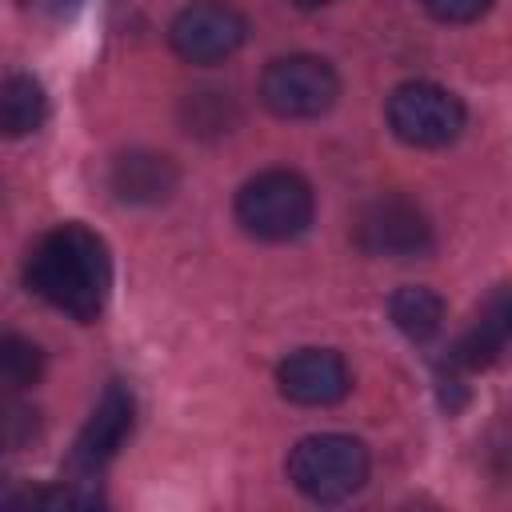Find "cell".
Listing matches in <instances>:
<instances>
[{"mask_svg": "<svg viewBox=\"0 0 512 512\" xmlns=\"http://www.w3.org/2000/svg\"><path fill=\"white\" fill-rule=\"evenodd\" d=\"M24 280L56 312L92 324L104 312L112 288L108 244L84 224H60L44 232L40 244L32 248L24 264Z\"/></svg>", "mask_w": 512, "mask_h": 512, "instance_id": "1", "label": "cell"}, {"mask_svg": "<svg viewBox=\"0 0 512 512\" xmlns=\"http://www.w3.org/2000/svg\"><path fill=\"white\" fill-rule=\"evenodd\" d=\"M288 480L316 504H340L368 480V448L344 432L304 436L288 452Z\"/></svg>", "mask_w": 512, "mask_h": 512, "instance_id": "2", "label": "cell"}, {"mask_svg": "<svg viewBox=\"0 0 512 512\" xmlns=\"http://www.w3.org/2000/svg\"><path fill=\"white\" fill-rule=\"evenodd\" d=\"M236 220L256 240H292L312 224V188L300 172L268 168L236 192Z\"/></svg>", "mask_w": 512, "mask_h": 512, "instance_id": "3", "label": "cell"}, {"mask_svg": "<svg viewBox=\"0 0 512 512\" xmlns=\"http://www.w3.org/2000/svg\"><path fill=\"white\" fill-rule=\"evenodd\" d=\"M340 96V76L328 60L296 52V56H280L264 68L260 76V100L268 112L284 116V120H312L324 116Z\"/></svg>", "mask_w": 512, "mask_h": 512, "instance_id": "4", "label": "cell"}, {"mask_svg": "<svg viewBox=\"0 0 512 512\" xmlns=\"http://www.w3.org/2000/svg\"><path fill=\"white\" fill-rule=\"evenodd\" d=\"M388 128L412 148H444L464 128V104L432 80H408L388 96Z\"/></svg>", "mask_w": 512, "mask_h": 512, "instance_id": "5", "label": "cell"}, {"mask_svg": "<svg viewBox=\"0 0 512 512\" xmlns=\"http://www.w3.org/2000/svg\"><path fill=\"white\" fill-rule=\"evenodd\" d=\"M248 40V20L228 0H196L168 24V44L188 64H220Z\"/></svg>", "mask_w": 512, "mask_h": 512, "instance_id": "6", "label": "cell"}, {"mask_svg": "<svg viewBox=\"0 0 512 512\" xmlns=\"http://www.w3.org/2000/svg\"><path fill=\"white\" fill-rule=\"evenodd\" d=\"M356 244L368 256H392V260H412L432 248V228L428 216L408 200V196H376L356 212Z\"/></svg>", "mask_w": 512, "mask_h": 512, "instance_id": "7", "label": "cell"}, {"mask_svg": "<svg viewBox=\"0 0 512 512\" xmlns=\"http://www.w3.org/2000/svg\"><path fill=\"white\" fill-rule=\"evenodd\" d=\"M132 420H136V400L124 384H108L104 396L96 400L88 424L80 428L72 452H68V472L72 476H96L104 472L116 452L124 448V440L132 436Z\"/></svg>", "mask_w": 512, "mask_h": 512, "instance_id": "8", "label": "cell"}, {"mask_svg": "<svg viewBox=\"0 0 512 512\" xmlns=\"http://www.w3.org/2000/svg\"><path fill=\"white\" fill-rule=\"evenodd\" d=\"M284 400L304 408H328L348 392V364L328 348H300L276 368Z\"/></svg>", "mask_w": 512, "mask_h": 512, "instance_id": "9", "label": "cell"}, {"mask_svg": "<svg viewBox=\"0 0 512 512\" xmlns=\"http://www.w3.org/2000/svg\"><path fill=\"white\" fill-rule=\"evenodd\" d=\"M508 344H512V284H500L476 312L472 328L452 344L448 364L476 372V368H488Z\"/></svg>", "mask_w": 512, "mask_h": 512, "instance_id": "10", "label": "cell"}, {"mask_svg": "<svg viewBox=\"0 0 512 512\" xmlns=\"http://www.w3.org/2000/svg\"><path fill=\"white\" fill-rule=\"evenodd\" d=\"M176 188V168L156 152H128L112 164V192L128 204H156Z\"/></svg>", "mask_w": 512, "mask_h": 512, "instance_id": "11", "label": "cell"}, {"mask_svg": "<svg viewBox=\"0 0 512 512\" xmlns=\"http://www.w3.org/2000/svg\"><path fill=\"white\" fill-rule=\"evenodd\" d=\"M388 316H392V324H396L408 340L424 344V340H432V336L440 332V324H444V300H440L432 288L408 284V288L392 292Z\"/></svg>", "mask_w": 512, "mask_h": 512, "instance_id": "12", "label": "cell"}, {"mask_svg": "<svg viewBox=\"0 0 512 512\" xmlns=\"http://www.w3.org/2000/svg\"><path fill=\"white\" fill-rule=\"evenodd\" d=\"M48 116V96L40 88V80L16 72L4 80V92H0V124L8 136H24V132H36Z\"/></svg>", "mask_w": 512, "mask_h": 512, "instance_id": "13", "label": "cell"}, {"mask_svg": "<svg viewBox=\"0 0 512 512\" xmlns=\"http://www.w3.org/2000/svg\"><path fill=\"white\" fill-rule=\"evenodd\" d=\"M44 372V352L24 336H4L0 344V376L8 388H28Z\"/></svg>", "mask_w": 512, "mask_h": 512, "instance_id": "14", "label": "cell"}, {"mask_svg": "<svg viewBox=\"0 0 512 512\" xmlns=\"http://www.w3.org/2000/svg\"><path fill=\"white\" fill-rule=\"evenodd\" d=\"M28 504H44V508H100L104 500L92 488H76V484H60V488H44L32 492Z\"/></svg>", "mask_w": 512, "mask_h": 512, "instance_id": "15", "label": "cell"}, {"mask_svg": "<svg viewBox=\"0 0 512 512\" xmlns=\"http://www.w3.org/2000/svg\"><path fill=\"white\" fill-rule=\"evenodd\" d=\"M420 4L444 24H468L492 8V0H420Z\"/></svg>", "mask_w": 512, "mask_h": 512, "instance_id": "16", "label": "cell"}, {"mask_svg": "<svg viewBox=\"0 0 512 512\" xmlns=\"http://www.w3.org/2000/svg\"><path fill=\"white\" fill-rule=\"evenodd\" d=\"M300 8H324V4H332V0H296Z\"/></svg>", "mask_w": 512, "mask_h": 512, "instance_id": "17", "label": "cell"}, {"mask_svg": "<svg viewBox=\"0 0 512 512\" xmlns=\"http://www.w3.org/2000/svg\"><path fill=\"white\" fill-rule=\"evenodd\" d=\"M56 4H60V8H64V4H76V0H56Z\"/></svg>", "mask_w": 512, "mask_h": 512, "instance_id": "18", "label": "cell"}]
</instances>
